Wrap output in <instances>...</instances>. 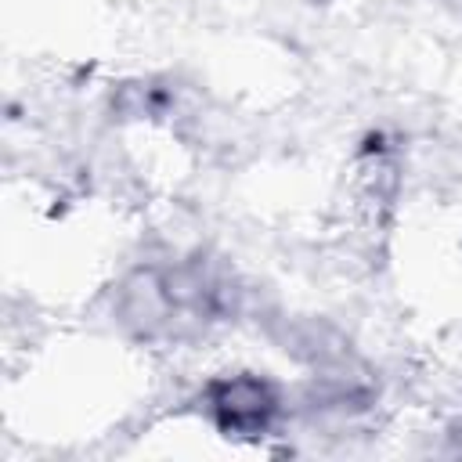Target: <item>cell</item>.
Returning <instances> with one entry per match:
<instances>
[{"label": "cell", "instance_id": "6da1fadb", "mask_svg": "<svg viewBox=\"0 0 462 462\" xmlns=\"http://www.w3.org/2000/svg\"><path fill=\"white\" fill-rule=\"evenodd\" d=\"M217 415L227 430H263L271 411H274V397L263 383L256 379H235L224 383L213 397Z\"/></svg>", "mask_w": 462, "mask_h": 462}]
</instances>
